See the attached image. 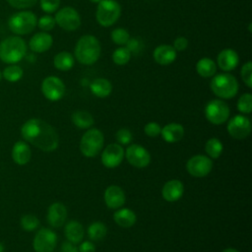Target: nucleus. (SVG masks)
Wrapping results in <instances>:
<instances>
[{
    "label": "nucleus",
    "instance_id": "nucleus-18",
    "mask_svg": "<svg viewBox=\"0 0 252 252\" xmlns=\"http://www.w3.org/2000/svg\"><path fill=\"white\" fill-rule=\"evenodd\" d=\"M104 201L109 209H119L125 203V194L117 185H110L104 192Z\"/></svg>",
    "mask_w": 252,
    "mask_h": 252
},
{
    "label": "nucleus",
    "instance_id": "nucleus-10",
    "mask_svg": "<svg viewBox=\"0 0 252 252\" xmlns=\"http://www.w3.org/2000/svg\"><path fill=\"white\" fill-rule=\"evenodd\" d=\"M41 92L48 100L57 101L65 94V85L58 77L48 76L41 83Z\"/></svg>",
    "mask_w": 252,
    "mask_h": 252
},
{
    "label": "nucleus",
    "instance_id": "nucleus-42",
    "mask_svg": "<svg viewBox=\"0 0 252 252\" xmlns=\"http://www.w3.org/2000/svg\"><path fill=\"white\" fill-rule=\"evenodd\" d=\"M160 130H161L160 126L156 122H149L146 124V126L144 128L146 135L149 137H152V138H155L158 134H160Z\"/></svg>",
    "mask_w": 252,
    "mask_h": 252
},
{
    "label": "nucleus",
    "instance_id": "nucleus-49",
    "mask_svg": "<svg viewBox=\"0 0 252 252\" xmlns=\"http://www.w3.org/2000/svg\"><path fill=\"white\" fill-rule=\"evenodd\" d=\"M92 3H96V4H98L101 0H90Z\"/></svg>",
    "mask_w": 252,
    "mask_h": 252
},
{
    "label": "nucleus",
    "instance_id": "nucleus-25",
    "mask_svg": "<svg viewBox=\"0 0 252 252\" xmlns=\"http://www.w3.org/2000/svg\"><path fill=\"white\" fill-rule=\"evenodd\" d=\"M91 92L97 97H106L112 92L111 83L104 78H97L94 80L90 86Z\"/></svg>",
    "mask_w": 252,
    "mask_h": 252
},
{
    "label": "nucleus",
    "instance_id": "nucleus-19",
    "mask_svg": "<svg viewBox=\"0 0 252 252\" xmlns=\"http://www.w3.org/2000/svg\"><path fill=\"white\" fill-rule=\"evenodd\" d=\"M155 61L162 66L169 65L176 59V50L172 45L161 44L155 48L153 52Z\"/></svg>",
    "mask_w": 252,
    "mask_h": 252
},
{
    "label": "nucleus",
    "instance_id": "nucleus-39",
    "mask_svg": "<svg viewBox=\"0 0 252 252\" xmlns=\"http://www.w3.org/2000/svg\"><path fill=\"white\" fill-rule=\"evenodd\" d=\"M39 4L43 12L50 14L59 8L60 0H39Z\"/></svg>",
    "mask_w": 252,
    "mask_h": 252
},
{
    "label": "nucleus",
    "instance_id": "nucleus-20",
    "mask_svg": "<svg viewBox=\"0 0 252 252\" xmlns=\"http://www.w3.org/2000/svg\"><path fill=\"white\" fill-rule=\"evenodd\" d=\"M67 210L61 203H53L47 211V221L53 227H60L66 220Z\"/></svg>",
    "mask_w": 252,
    "mask_h": 252
},
{
    "label": "nucleus",
    "instance_id": "nucleus-26",
    "mask_svg": "<svg viewBox=\"0 0 252 252\" xmlns=\"http://www.w3.org/2000/svg\"><path fill=\"white\" fill-rule=\"evenodd\" d=\"M113 219L115 222L122 227H130L136 222L135 213L127 208L117 210L113 215Z\"/></svg>",
    "mask_w": 252,
    "mask_h": 252
},
{
    "label": "nucleus",
    "instance_id": "nucleus-45",
    "mask_svg": "<svg viewBox=\"0 0 252 252\" xmlns=\"http://www.w3.org/2000/svg\"><path fill=\"white\" fill-rule=\"evenodd\" d=\"M60 252H79L78 248L71 242H64L61 246Z\"/></svg>",
    "mask_w": 252,
    "mask_h": 252
},
{
    "label": "nucleus",
    "instance_id": "nucleus-8",
    "mask_svg": "<svg viewBox=\"0 0 252 252\" xmlns=\"http://www.w3.org/2000/svg\"><path fill=\"white\" fill-rule=\"evenodd\" d=\"M205 116L213 124H222L228 119L229 107L223 100L212 99L205 107Z\"/></svg>",
    "mask_w": 252,
    "mask_h": 252
},
{
    "label": "nucleus",
    "instance_id": "nucleus-5",
    "mask_svg": "<svg viewBox=\"0 0 252 252\" xmlns=\"http://www.w3.org/2000/svg\"><path fill=\"white\" fill-rule=\"evenodd\" d=\"M37 25V18L32 11H20L13 14L8 20L10 31L17 35L31 33Z\"/></svg>",
    "mask_w": 252,
    "mask_h": 252
},
{
    "label": "nucleus",
    "instance_id": "nucleus-38",
    "mask_svg": "<svg viewBox=\"0 0 252 252\" xmlns=\"http://www.w3.org/2000/svg\"><path fill=\"white\" fill-rule=\"evenodd\" d=\"M251 71H252V63L251 61H247L241 68V78L248 88H252Z\"/></svg>",
    "mask_w": 252,
    "mask_h": 252
},
{
    "label": "nucleus",
    "instance_id": "nucleus-32",
    "mask_svg": "<svg viewBox=\"0 0 252 252\" xmlns=\"http://www.w3.org/2000/svg\"><path fill=\"white\" fill-rule=\"evenodd\" d=\"M222 143L217 138H211L207 141L205 151L212 158H218L222 153Z\"/></svg>",
    "mask_w": 252,
    "mask_h": 252
},
{
    "label": "nucleus",
    "instance_id": "nucleus-1",
    "mask_svg": "<svg viewBox=\"0 0 252 252\" xmlns=\"http://www.w3.org/2000/svg\"><path fill=\"white\" fill-rule=\"evenodd\" d=\"M21 134L26 141L43 152H52L58 147L57 132L41 119L32 118L26 121L21 128Z\"/></svg>",
    "mask_w": 252,
    "mask_h": 252
},
{
    "label": "nucleus",
    "instance_id": "nucleus-16",
    "mask_svg": "<svg viewBox=\"0 0 252 252\" xmlns=\"http://www.w3.org/2000/svg\"><path fill=\"white\" fill-rule=\"evenodd\" d=\"M53 44V37L46 32H39L34 33L30 41L29 47L32 51L36 53H42L47 51Z\"/></svg>",
    "mask_w": 252,
    "mask_h": 252
},
{
    "label": "nucleus",
    "instance_id": "nucleus-14",
    "mask_svg": "<svg viewBox=\"0 0 252 252\" xmlns=\"http://www.w3.org/2000/svg\"><path fill=\"white\" fill-rule=\"evenodd\" d=\"M124 155L126 156L128 162L138 168L146 167L151 161V156L149 152L138 144L129 146L126 150V154Z\"/></svg>",
    "mask_w": 252,
    "mask_h": 252
},
{
    "label": "nucleus",
    "instance_id": "nucleus-36",
    "mask_svg": "<svg viewBox=\"0 0 252 252\" xmlns=\"http://www.w3.org/2000/svg\"><path fill=\"white\" fill-rule=\"evenodd\" d=\"M39 224L38 219L33 215H25L21 219V226L27 231L34 230Z\"/></svg>",
    "mask_w": 252,
    "mask_h": 252
},
{
    "label": "nucleus",
    "instance_id": "nucleus-23",
    "mask_svg": "<svg viewBox=\"0 0 252 252\" xmlns=\"http://www.w3.org/2000/svg\"><path fill=\"white\" fill-rule=\"evenodd\" d=\"M31 149L27 143L23 141L15 143L12 149V158L17 164L24 165L28 163L31 159Z\"/></svg>",
    "mask_w": 252,
    "mask_h": 252
},
{
    "label": "nucleus",
    "instance_id": "nucleus-30",
    "mask_svg": "<svg viewBox=\"0 0 252 252\" xmlns=\"http://www.w3.org/2000/svg\"><path fill=\"white\" fill-rule=\"evenodd\" d=\"M23 75H24V71L22 67H20L17 64H10L6 68H4L2 72V77L10 83H16L20 81Z\"/></svg>",
    "mask_w": 252,
    "mask_h": 252
},
{
    "label": "nucleus",
    "instance_id": "nucleus-21",
    "mask_svg": "<svg viewBox=\"0 0 252 252\" xmlns=\"http://www.w3.org/2000/svg\"><path fill=\"white\" fill-rule=\"evenodd\" d=\"M184 187L181 181L177 179L167 181L161 190L162 197L167 202H175L179 200L183 195Z\"/></svg>",
    "mask_w": 252,
    "mask_h": 252
},
{
    "label": "nucleus",
    "instance_id": "nucleus-37",
    "mask_svg": "<svg viewBox=\"0 0 252 252\" xmlns=\"http://www.w3.org/2000/svg\"><path fill=\"white\" fill-rule=\"evenodd\" d=\"M55 25H56L55 19L52 16L44 15V16H41L37 20V25L36 26L42 32H49V31H51L55 27Z\"/></svg>",
    "mask_w": 252,
    "mask_h": 252
},
{
    "label": "nucleus",
    "instance_id": "nucleus-12",
    "mask_svg": "<svg viewBox=\"0 0 252 252\" xmlns=\"http://www.w3.org/2000/svg\"><path fill=\"white\" fill-rule=\"evenodd\" d=\"M213 168V161L210 158L197 155L188 159L186 163V169L194 177H204L208 175Z\"/></svg>",
    "mask_w": 252,
    "mask_h": 252
},
{
    "label": "nucleus",
    "instance_id": "nucleus-3",
    "mask_svg": "<svg viewBox=\"0 0 252 252\" xmlns=\"http://www.w3.org/2000/svg\"><path fill=\"white\" fill-rule=\"evenodd\" d=\"M27 53V43L20 35H11L0 41V60L6 64L20 62Z\"/></svg>",
    "mask_w": 252,
    "mask_h": 252
},
{
    "label": "nucleus",
    "instance_id": "nucleus-27",
    "mask_svg": "<svg viewBox=\"0 0 252 252\" xmlns=\"http://www.w3.org/2000/svg\"><path fill=\"white\" fill-rule=\"evenodd\" d=\"M75 63L73 55L68 51H61L53 58V65L60 71H69Z\"/></svg>",
    "mask_w": 252,
    "mask_h": 252
},
{
    "label": "nucleus",
    "instance_id": "nucleus-47",
    "mask_svg": "<svg viewBox=\"0 0 252 252\" xmlns=\"http://www.w3.org/2000/svg\"><path fill=\"white\" fill-rule=\"evenodd\" d=\"M222 252H239V251L236 250V249H234V248H226V249H224Z\"/></svg>",
    "mask_w": 252,
    "mask_h": 252
},
{
    "label": "nucleus",
    "instance_id": "nucleus-44",
    "mask_svg": "<svg viewBox=\"0 0 252 252\" xmlns=\"http://www.w3.org/2000/svg\"><path fill=\"white\" fill-rule=\"evenodd\" d=\"M79 252H95V247L91 241H84L79 246Z\"/></svg>",
    "mask_w": 252,
    "mask_h": 252
},
{
    "label": "nucleus",
    "instance_id": "nucleus-22",
    "mask_svg": "<svg viewBox=\"0 0 252 252\" xmlns=\"http://www.w3.org/2000/svg\"><path fill=\"white\" fill-rule=\"evenodd\" d=\"M160 134L162 139L167 143H175L180 141L184 136V128L178 123L166 124L161 130Z\"/></svg>",
    "mask_w": 252,
    "mask_h": 252
},
{
    "label": "nucleus",
    "instance_id": "nucleus-2",
    "mask_svg": "<svg viewBox=\"0 0 252 252\" xmlns=\"http://www.w3.org/2000/svg\"><path fill=\"white\" fill-rule=\"evenodd\" d=\"M101 52L98 39L92 34H85L79 38L75 46V57L83 65L95 63Z\"/></svg>",
    "mask_w": 252,
    "mask_h": 252
},
{
    "label": "nucleus",
    "instance_id": "nucleus-43",
    "mask_svg": "<svg viewBox=\"0 0 252 252\" xmlns=\"http://www.w3.org/2000/svg\"><path fill=\"white\" fill-rule=\"evenodd\" d=\"M188 46V40L184 36H178L173 41V48L176 51H183Z\"/></svg>",
    "mask_w": 252,
    "mask_h": 252
},
{
    "label": "nucleus",
    "instance_id": "nucleus-40",
    "mask_svg": "<svg viewBox=\"0 0 252 252\" xmlns=\"http://www.w3.org/2000/svg\"><path fill=\"white\" fill-rule=\"evenodd\" d=\"M10 6L16 9H27L34 6L37 0H7Z\"/></svg>",
    "mask_w": 252,
    "mask_h": 252
},
{
    "label": "nucleus",
    "instance_id": "nucleus-31",
    "mask_svg": "<svg viewBox=\"0 0 252 252\" xmlns=\"http://www.w3.org/2000/svg\"><path fill=\"white\" fill-rule=\"evenodd\" d=\"M106 232H107L106 226L104 225V223L100 221L93 222L88 228V235L94 241H99L103 239L104 236L106 235Z\"/></svg>",
    "mask_w": 252,
    "mask_h": 252
},
{
    "label": "nucleus",
    "instance_id": "nucleus-6",
    "mask_svg": "<svg viewBox=\"0 0 252 252\" xmlns=\"http://www.w3.org/2000/svg\"><path fill=\"white\" fill-rule=\"evenodd\" d=\"M121 14V6L115 0H101L97 4L95 17L102 27H110L116 23Z\"/></svg>",
    "mask_w": 252,
    "mask_h": 252
},
{
    "label": "nucleus",
    "instance_id": "nucleus-48",
    "mask_svg": "<svg viewBox=\"0 0 252 252\" xmlns=\"http://www.w3.org/2000/svg\"><path fill=\"white\" fill-rule=\"evenodd\" d=\"M0 252H4V246L1 242H0Z\"/></svg>",
    "mask_w": 252,
    "mask_h": 252
},
{
    "label": "nucleus",
    "instance_id": "nucleus-9",
    "mask_svg": "<svg viewBox=\"0 0 252 252\" xmlns=\"http://www.w3.org/2000/svg\"><path fill=\"white\" fill-rule=\"evenodd\" d=\"M55 23L63 30L71 32L76 31L81 25V17L73 7H64L57 11L55 15Z\"/></svg>",
    "mask_w": 252,
    "mask_h": 252
},
{
    "label": "nucleus",
    "instance_id": "nucleus-7",
    "mask_svg": "<svg viewBox=\"0 0 252 252\" xmlns=\"http://www.w3.org/2000/svg\"><path fill=\"white\" fill-rule=\"evenodd\" d=\"M103 134L96 128L88 130L80 142V150L85 157L93 158L100 153L103 146Z\"/></svg>",
    "mask_w": 252,
    "mask_h": 252
},
{
    "label": "nucleus",
    "instance_id": "nucleus-46",
    "mask_svg": "<svg viewBox=\"0 0 252 252\" xmlns=\"http://www.w3.org/2000/svg\"><path fill=\"white\" fill-rule=\"evenodd\" d=\"M126 47L129 49L130 52L135 51L139 47V42L135 38H129V40L126 43Z\"/></svg>",
    "mask_w": 252,
    "mask_h": 252
},
{
    "label": "nucleus",
    "instance_id": "nucleus-34",
    "mask_svg": "<svg viewBox=\"0 0 252 252\" xmlns=\"http://www.w3.org/2000/svg\"><path fill=\"white\" fill-rule=\"evenodd\" d=\"M111 39L117 45H124L130 38V34L127 30L123 28H117L111 32Z\"/></svg>",
    "mask_w": 252,
    "mask_h": 252
},
{
    "label": "nucleus",
    "instance_id": "nucleus-4",
    "mask_svg": "<svg viewBox=\"0 0 252 252\" xmlns=\"http://www.w3.org/2000/svg\"><path fill=\"white\" fill-rule=\"evenodd\" d=\"M212 92L220 98H232L238 92V82L235 77L229 73H220L216 75L211 81Z\"/></svg>",
    "mask_w": 252,
    "mask_h": 252
},
{
    "label": "nucleus",
    "instance_id": "nucleus-28",
    "mask_svg": "<svg viewBox=\"0 0 252 252\" xmlns=\"http://www.w3.org/2000/svg\"><path fill=\"white\" fill-rule=\"evenodd\" d=\"M197 73L203 78L213 77L217 72V65L215 61L211 58L204 57L201 58L196 64Z\"/></svg>",
    "mask_w": 252,
    "mask_h": 252
},
{
    "label": "nucleus",
    "instance_id": "nucleus-15",
    "mask_svg": "<svg viewBox=\"0 0 252 252\" xmlns=\"http://www.w3.org/2000/svg\"><path fill=\"white\" fill-rule=\"evenodd\" d=\"M124 150L118 144L108 145L101 154V162L108 168L118 166L124 158Z\"/></svg>",
    "mask_w": 252,
    "mask_h": 252
},
{
    "label": "nucleus",
    "instance_id": "nucleus-41",
    "mask_svg": "<svg viewBox=\"0 0 252 252\" xmlns=\"http://www.w3.org/2000/svg\"><path fill=\"white\" fill-rule=\"evenodd\" d=\"M116 140L121 145H127L132 140V134H131V132L128 129L122 128V129L117 131V133H116Z\"/></svg>",
    "mask_w": 252,
    "mask_h": 252
},
{
    "label": "nucleus",
    "instance_id": "nucleus-17",
    "mask_svg": "<svg viewBox=\"0 0 252 252\" xmlns=\"http://www.w3.org/2000/svg\"><path fill=\"white\" fill-rule=\"evenodd\" d=\"M218 66L224 72L231 71L236 68L239 63V57L235 50L231 48L222 49L218 55Z\"/></svg>",
    "mask_w": 252,
    "mask_h": 252
},
{
    "label": "nucleus",
    "instance_id": "nucleus-13",
    "mask_svg": "<svg viewBox=\"0 0 252 252\" xmlns=\"http://www.w3.org/2000/svg\"><path fill=\"white\" fill-rule=\"evenodd\" d=\"M227 132L232 138L237 140L247 138L251 132L250 120L244 115L233 116L228 121Z\"/></svg>",
    "mask_w": 252,
    "mask_h": 252
},
{
    "label": "nucleus",
    "instance_id": "nucleus-33",
    "mask_svg": "<svg viewBox=\"0 0 252 252\" xmlns=\"http://www.w3.org/2000/svg\"><path fill=\"white\" fill-rule=\"evenodd\" d=\"M131 58V52L126 46L116 48L112 53V60L116 65H126Z\"/></svg>",
    "mask_w": 252,
    "mask_h": 252
},
{
    "label": "nucleus",
    "instance_id": "nucleus-29",
    "mask_svg": "<svg viewBox=\"0 0 252 252\" xmlns=\"http://www.w3.org/2000/svg\"><path fill=\"white\" fill-rule=\"evenodd\" d=\"M72 121L77 127L81 129L90 128L94 124V118L92 114L85 110H78L74 112L72 115Z\"/></svg>",
    "mask_w": 252,
    "mask_h": 252
},
{
    "label": "nucleus",
    "instance_id": "nucleus-50",
    "mask_svg": "<svg viewBox=\"0 0 252 252\" xmlns=\"http://www.w3.org/2000/svg\"><path fill=\"white\" fill-rule=\"evenodd\" d=\"M1 79H2V72L0 71V81H1Z\"/></svg>",
    "mask_w": 252,
    "mask_h": 252
},
{
    "label": "nucleus",
    "instance_id": "nucleus-35",
    "mask_svg": "<svg viewBox=\"0 0 252 252\" xmlns=\"http://www.w3.org/2000/svg\"><path fill=\"white\" fill-rule=\"evenodd\" d=\"M237 109L245 114H248L252 110V95L247 93L242 94L237 101Z\"/></svg>",
    "mask_w": 252,
    "mask_h": 252
},
{
    "label": "nucleus",
    "instance_id": "nucleus-24",
    "mask_svg": "<svg viewBox=\"0 0 252 252\" xmlns=\"http://www.w3.org/2000/svg\"><path fill=\"white\" fill-rule=\"evenodd\" d=\"M84 232L83 225L76 220L69 221L65 226V235L69 242L73 244L80 243L83 240Z\"/></svg>",
    "mask_w": 252,
    "mask_h": 252
},
{
    "label": "nucleus",
    "instance_id": "nucleus-11",
    "mask_svg": "<svg viewBox=\"0 0 252 252\" xmlns=\"http://www.w3.org/2000/svg\"><path fill=\"white\" fill-rule=\"evenodd\" d=\"M57 243V235L49 228H41L34 236L32 246L35 252H53Z\"/></svg>",
    "mask_w": 252,
    "mask_h": 252
}]
</instances>
